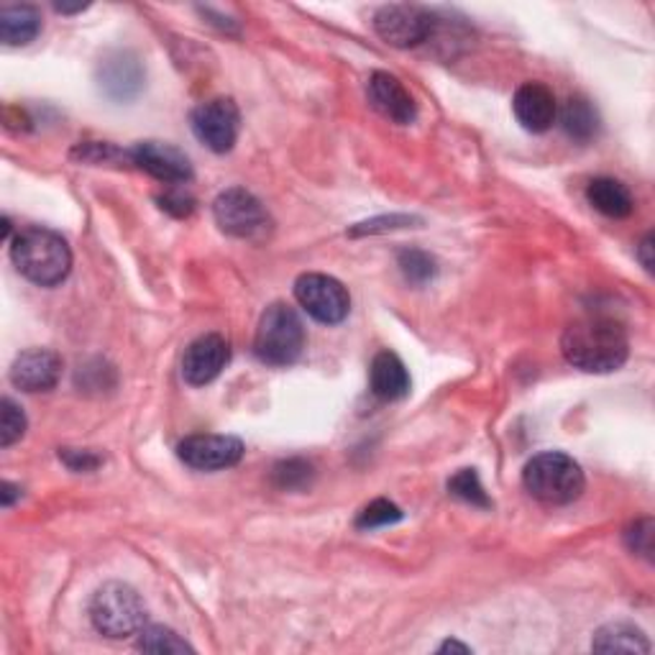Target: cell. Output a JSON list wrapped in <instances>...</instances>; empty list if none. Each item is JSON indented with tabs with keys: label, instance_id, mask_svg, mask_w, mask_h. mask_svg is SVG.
Instances as JSON below:
<instances>
[{
	"label": "cell",
	"instance_id": "obj_28",
	"mask_svg": "<svg viewBox=\"0 0 655 655\" xmlns=\"http://www.w3.org/2000/svg\"><path fill=\"white\" fill-rule=\"evenodd\" d=\"M653 520L645 518V520H638L635 526H632L628 530V545L630 551L640 553V556L651 558V551H653Z\"/></svg>",
	"mask_w": 655,
	"mask_h": 655
},
{
	"label": "cell",
	"instance_id": "obj_35",
	"mask_svg": "<svg viewBox=\"0 0 655 655\" xmlns=\"http://www.w3.org/2000/svg\"><path fill=\"white\" fill-rule=\"evenodd\" d=\"M54 9H57V11H60V13H79V11H85V9H87V5H64V3L60 5V3H57V5H54Z\"/></svg>",
	"mask_w": 655,
	"mask_h": 655
},
{
	"label": "cell",
	"instance_id": "obj_12",
	"mask_svg": "<svg viewBox=\"0 0 655 655\" xmlns=\"http://www.w3.org/2000/svg\"><path fill=\"white\" fill-rule=\"evenodd\" d=\"M131 164L166 185H185L193 180V164L187 155L172 144L141 141L131 149Z\"/></svg>",
	"mask_w": 655,
	"mask_h": 655
},
{
	"label": "cell",
	"instance_id": "obj_11",
	"mask_svg": "<svg viewBox=\"0 0 655 655\" xmlns=\"http://www.w3.org/2000/svg\"><path fill=\"white\" fill-rule=\"evenodd\" d=\"M177 456L190 469L221 471L242 461L244 443L233 435H190L177 446Z\"/></svg>",
	"mask_w": 655,
	"mask_h": 655
},
{
	"label": "cell",
	"instance_id": "obj_19",
	"mask_svg": "<svg viewBox=\"0 0 655 655\" xmlns=\"http://www.w3.org/2000/svg\"><path fill=\"white\" fill-rule=\"evenodd\" d=\"M586 198L592 202L594 210H600V213L607 218H628L632 210H635V200H632L628 187H625L620 180L613 177L592 180Z\"/></svg>",
	"mask_w": 655,
	"mask_h": 655
},
{
	"label": "cell",
	"instance_id": "obj_25",
	"mask_svg": "<svg viewBox=\"0 0 655 655\" xmlns=\"http://www.w3.org/2000/svg\"><path fill=\"white\" fill-rule=\"evenodd\" d=\"M448 492L454 494V497L469 502V505L474 507H490L492 502L486 497L482 482H479V474L474 469H461L458 474L448 482Z\"/></svg>",
	"mask_w": 655,
	"mask_h": 655
},
{
	"label": "cell",
	"instance_id": "obj_21",
	"mask_svg": "<svg viewBox=\"0 0 655 655\" xmlns=\"http://www.w3.org/2000/svg\"><path fill=\"white\" fill-rule=\"evenodd\" d=\"M560 123H564L566 134L577 138V141H592L596 131H600V113H596V108L586 98L577 96L564 106Z\"/></svg>",
	"mask_w": 655,
	"mask_h": 655
},
{
	"label": "cell",
	"instance_id": "obj_1",
	"mask_svg": "<svg viewBox=\"0 0 655 655\" xmlns=\"http://www.w3.org/2000/svg\"><path fill=\"white\" fill-rule=\"evenodd\" d=\"M564 359L586 374H609L630 356V338L622 323L604 316H589L566 325L560 336Z\"/></svg>",
	"mask_w": 655,
	"mask_h": 655
},
{
	"label": "cell",
	"instance_id": "obj_7",
	"mask_svg": "<svg viewBox=\"0 0 655 655\" xmlns=\"http://www.w3.org/2000/svg\"><path fill=\"white\" fill-rule=\"evenodd\" d=\"M215 223L223 233L233 238H259L269 228V213L261 206L257 195H251L244 187H231L223 190L213 202Z\"/></svg>",
	"mask_w": 655,
	"mask_h": 655
},
{
	"label": "cell",
	"instance_id": "obj_23",
	"mask_svg": "<svg viewBox=\"0 0 655 655\" xmlns=\"http://www.w3.org/2000/svg\"><path fill=\"white\" fill-rule=\"evenodd\" d=\"M312 466L302 458H287V461L274 466V484L285 492H297L310 486Z\"/></svg>",
	"mask_w": 655,
	"mask_h": 655
},
{
	"label": "cell",
	"instance_id": "obj_9",
	"mask_svg": "<svg viewBox=\"0 0 655 655\" xmlns=\"http://www.w3.org/2000/svg\"><path fill=\"white\" fill-rule=\"evenodd\" d=\"M190 123L200 144L215 155H225L233 149L242 131V113L231 98H213L195 108Z\"/></svg>",
	"mask_w": 655,
	"mask_h": 655
},
{
	"label": "cell",
	"instance_id": "obj_27",
	"mask_svg": "<svg viewBox=\"0 0 655 655\" xmlns=\"http://www.w3.org/2000/svg\"><path fill=\"white\" fill-rule=\"evenodd\" d=\"M403 520V512H399L397 505H392L390 499H374L371 505H367L356 518V528L361 530H371V528H384L392 526V522Z\"/></svg>",
	"mask_w": 655,
	"mask_h": 655
},
{
	"label": "cell",
	"instance_id": "obj_24",
	"mask_svg": "<svg viewBox=\"0 0 655 655\" xmlns=\"http://www.w3.org/2000/svg\"><path fill=\"white\" fill-rule=\"evenodd\" d=\"M399 269H403L405 280L412 282V285H425V282H431L435 272H438L431 254L420 249H407L399 254Z\"/></svg>",
	"mask_w": 655,
	"mask_h": 655
},
{
	"label": "cell",
	"instance_id": "obj_33",
	"mask_svg": "<svg viewBox=\"0 0 655 655\" xmlns=\"http://www.w3.org/2000/svg\"><path fill=\"white\" fill-rule=\"evenodd\" d=\"M21 497V490L18 486H13L11 482L3 484V492H0V499H3V507H11L13 499Z\"/></svg>",
	"mask_w": 655,
	"mask_h": 655
},
{
	"label": "cell",
	"instance_id": "obj_2",
	"mask_svg": "<svg viewBox=\"0 0 655 655\" xmlns=\"http://www.w3.org/2000/svg\"><path fill=\"white\" fill-rule=\"evenodd\" d=\"M11 259L28 282L39 287H57L67 280L72 251L57 231L26 228L13 238Z\"/></svg>",
	"mask_w": 655,
	"mask_h": 655
},
{
	"label": "cell",
	"instance_id": "obj_32",
	"mask_svg": "<svg viewBox=\"0 0 655 655\" xmlns=\"http://www.w3.org/2000/svg\"><path fill=\"white\" fill-rule=\"evenodd\" d=\"M638 259L643 261V267L647 269V272H653V236L647 233V236L643 238V244L638 246Z\"/></svg>",
	"mask_w": 655,
	"mask_h": 655
},
{
	"label": "cell",
	"instance_id": "obj_31",
	"mask_svg": "<svg viewBox=\"0 0 655 655\" xmlns=\"http://www.w3.org/2000/svg\"><path fill=\"white\" fill-rule=\"evenodd\" d=\"M412 223V218L407 215H392V218H376V221L361 223L354 233H380V231H392V228H403V225Z\"/></svg>",
	"mask_w": 655,
	"mask_h": 655
},
{
	"label": "cell",
	"instance_id": "obj_34",
	"mask_svg": "<svg viewBox=\"0 0 655 655\" xmlns=\"http://www.w3.org/2000/svg\"><path fill=\"white\" fill-rule=\"evenodd\" d=\"M438 651H441V653H454V651H456V653H469L471 647H469V645L456 643V640H448V643H443V645L438 647Z\"/></svg>",
	"mask_w": 655,
	"mask_h": 655
},
{
	"label": "cell",
	"instance_id": "obj_16",
	"mask_svg": "<svg viewBox=\"0 0 655 655\" xmlns=\"http://www.w3.org/2000/svg\"><path fill=\"white\" fill-rule=\"evenodd\" d=\"M512 111L522 128L530 131V134H543L556 123V96L543 83H526L515 92Z\"/></svg>",
	"mask_w": 655,
	"mask_h": 655
},
{
	"label": "cell",
	"instance_id": "obj_14",
	"mask_svg": "<svg viewBox=\"0 0 655 655\" xmlns=\"http://www.w3.org/2000/svg\"><path fill=\"white\" fill-rule=\"evenodd\" d=\"M62 374V359L49 348H28L11 367L13 387L24 392H49Z\"/></svg>",
	"mask_w": 655,
	"mask_h": 655
},
{
	"label": "cell",
	"instance_id": "obj_3",
	"mask_svg": "<svg viewBox=\"0 0 655 655\" xmlns=\"http://www.w3.org/2000/svg\"><path fill=\"white\" fill-rule=\"evenodd\" d=\"M522 484L537 502L551 507L571 505L584 492V471L571 456L545 450L530 458L522 471Z\"/></svg>",
	"mask_w": 655,
	"mask_h": 655
},
{
	"label": "cell",
	"instance_id": "obj_20",
	"mask_svg": "<svg viewBox=\"0 0 655 655\" xmlns=\"http://www.w3.org/2000/svg\"><path fill=\"white\" fill-rule=\"evenodd\" d=\"M594 651L600 653H651V643L643 635V630L628 622H613L596 630Z\"/></svg>",
	"mask_w": 655,
	"mask_h": 655
},
{
	"label": "cell",
	"instance_id": "obj_26",
	"mask_svg": "<svg viewBox=\"0 0 655 655\" xmlns=\"http://www.w3.org/2000/svg\"><path fill=\"white\" fill-rule=\"evenodd\" d=\"M0 407H3V410H0V446L9 448L18 438H24L26 415L16 403H13L11 397H3Z\"/></svg>",
	"mask_w": 655,
	"mask_h": 655
},
{
	"label": "cell",
	"instance_id": "obj_13",
	"mask_svg": "<svg viewBox=\"0 0 655 655\" xmlns=\"http://www.w3.org/2000/svg\"><path fill=\"white\" fill-rule=\"evenodd\" d=\"M228 361V341L218 336V333H206V336L195 338L193 344L185 348V356H182V376H185V382L193 384V387H206V384H210L221 374Z\"/></svg>",
	"mask_w": 655,
	"mask_h": 655
},
{
	"label": "cell",
	"instance_id": "obj_18",
	"mask_svg": "<svg viewBox=\"0 0 655 655\" xmlns=\"http://www.w3.org/2000/svg\"><path fill=\"white\" fill-rule=\"evenodd\" d=\"M41 34V13L34 5H9L0 11V39L5 47H26Z\"/></svg>",
	"mask_w": 655,
	"mask_h": 655
},
{
	"label": "cell",
	"instance_id": "obj_5",
	"mask_svg": "<svg viewBox=\"0 0 655 655\" xmlns=\"http://www.w3.org/2000/svg\"><path fill=\"white\" fill-rule=\"evenodd\" d=\"M90 620L106 638H131L147 628V604L136 589L121 581H108L90 602Z\"/></svg>",
	"mask_w": 655,
	"mask_h": 655
},
{
	"label": "cell",
	"instance_id": "obj_17",
	"mask_svg": "<svg viewBox=\"0 0 655 655\" xmlns=\"http://www.w3.org/2000/svg\"><path fill=\"white\" fill-rule=\"evenodd\" d=\"M369 382H371V392H374L380 399H387V403H395V399H403L410 395V374H407V367L399 359L397 354L392 351H382L374 356L369 369Z\"/></svg>",
	"mask_w": 655,
	"mask_h": 655
},
{
	"label": "cell",
	"instance_id": "obj_8",
	"mask_svg": "<svg viewBox=\"0 0 655 655\" xmlns=\"http://www.w3.org/2000/svg\"><path fill=\"white\" fill-rule=\"evenodd\" d=\"M433 13L423 5L392 3L374 13V32L392 47L407 49L423 44L433 34Z\"/></svg>",
	"mask_w": 655,
	"mask_h": 655
},
{
	"label": "cell",
	"instance_id": "obj_15",
	"mask_svg": "<svg viewBox=\"0 0 655 655\" xmlns=\"http://www.w3.org/2000/svg\"><path fill=\"white\" fill-rule=\"evenodd\" d=\"M369 100L384 119L399 123V126H410L415 115H418V106H415L410 90L390 72H374L371 75Z\"/></svg>",
	"mask_w": 655,
	"mask_h": 655
},
{
	"label": "cell",
	"instance_id": "obj_6",
	"mask_svg": "<svg viewBox=\"0 0 655 655\" xmlns=\"http://www.w3.org/2000/svg\"><path fill=\"white\" fill-rule=\"evenodd\" d=\"M295 297L310 318H316L318 323H325V325L344 323L348 310H351L348 289L341 285L336 276H328V274L312 272V274L297 276Z\"/></svg>",
	"mask_w": 655,
	"mask_h": 655
},
{
	"label": "cell",
	"instance_id": "obj_10",
	"mask_svg": "<svg viewBox=\"0 0 655 655\" xmlns=\"http://www.w3.org/2000/svg\"><path fill=\"white\" fill-rule=\"evenodd\" d=\"M144 72L141 60L128 49H115V52L106 54L98 64V85L108 98L115 103H128L138 92L144 90Z\"/></svg>",
	"mask_w": 655,
	"mask_h": 655
},
{
	"label": "cell",
	"instance_id": "obj_4",
	"mask_svg": "<svg viewBox=\"0 0 655 655\" xmlns=\"http://www.w3.org/2000/svg\"><path fill=\"white\" fill-rule=\"evenodd\" d=\"M308 344V333L300 316L287 302H272L261 312L257 336H254V354L269 367H289L300 359Z\"/></svg>",
	"mask_w": 655,
	"mask_h": 655
},
{
	"label": "cell",
	"instance_id": "obj_29",
	"mask_svg": "<svg viewBox=\"0 0 655 655\" xmlns=\"http://www.w3.org/2000/svg\"><path fill=\"white\" fill-rule=\"evenodd\" d=\"M159 206H162V210H166V213H172L177 218H187L195 210V198H190V195L182 193V190H170L159 198Z\"/></svg>",
	"mask_w": 655,
	"mask_h": 655
},
{
	"label": "cell",
	"instance_id": "obj_30",
	"mask_svg": "<svg viewBox=\"0 0 655 655\" xmlns=\"http://www.w3.org/2000/svg\"><path fill=\"white\" fill-rule=\"evenodd\" d=\"M60 458L70 466L72 471H92L100 466V456L92 450H77V448H62Z\"/></svg>",
	"mask_w": 655,
	"mask_h": 655
},
{
	"label": "cell",
	"instance_id": "obj_22",
	"mask_svg": "<svg viewBox=\"0 0 655 655\" xmlns=\"http://www.w3.org/2000/svg\"><path fill=\"white\" fill-rule=\"evenodd\" d=\"M138 651L144 653H193V645L185 643L177 632L162 625H147L138 632Z\"/></svg>",
	"mask_w": 655,
	"mask_h": 655
}]
</instances>
